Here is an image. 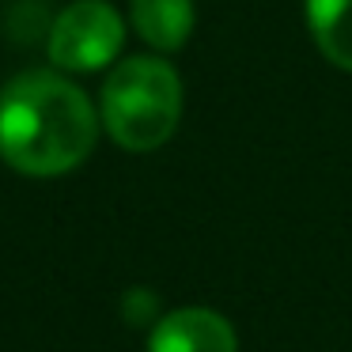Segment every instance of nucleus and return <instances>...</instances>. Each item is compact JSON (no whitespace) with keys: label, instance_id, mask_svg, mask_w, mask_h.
I'll use <instances>...</instances> for the list:
<instances>
[{"label":"nucleus","instance_id":"5","mask_svg":"<svg viewBox=\"0 0 352 352\" xmlns=\"http://www.w3.org/2000/svg\"><path fill=\"white\" fill-rule=\"evenodd\" d=\"M129 31L152 54H178L197 31V0H129Z\"/></svg>","mask_w":352,"mask_h":352},{"label":"nucleus","instance_id":"6","mask_svg":"<svg viewBox=\"0 0 352 352\" xmlns=\"http://www.w3.org/2000/svg\"><path fill=\"white\" fill-rule=\"evenodd\" d=\"M311 42L333 69L352 72V0H303Z\"/></svg>","mask_w":352,"mask_h":352},{"label":"nucleus","instance_id":"3","mask_svg":"<svg viewBox=\"0 0 352 352\" xmlns=\"http://www.w3.org/2000/svg\"><path fill=\"white\" fill-rule=\"evenodd\" d=\"M129 38V19L110 0H69L50 23V65L69 76L107 72L122 57Z\"/></svg>","mask_w":352,"mask_h":352},{"label":"nucleus","instance_id":"2","mask_svg":"<svg viewBox=\"0 0 352 352\" xmlns=\"http://www.w3.org/2000/svg\"><path fill=\"white\" fill-rule=\"evenodd\" d=\"M186 107V87L170 57L133 54L110 65L99 87L102 133L125 152H155L178 133Z\"/></svg>","mask_w":352,"mask_h":352},{"label":"nucleus","instance_id":"7","mask_svg":"<svg viewBox=\"0 0 352 352\" xmlns=\"http://www.w3.org/2000/svg\"><path fill=\"white\" fill-rule=\"evenodd\" d=\"M122 311H125V322H129V326H155V322L163 318V314H160V299H155V292H148V288L125 292Z\"/></svg>","mask_w":352,"mask_h":352},{"label":"nucleus","instance_id":"1","mask_svg":"<svg viewBox=\"0 0 352 352\" xmlns=\"http://www.w3.org/2000/svg\"><path fill=\"white\" fill-rule=\"evenodd\" d=\"M99 102L61 69H27L0 87V160L27 178H61L99 144Z\"/></svg>","mask_w":352,"mask_h":352},{"label":"nucleus","instance_id":"4","mask_svg":"<svg viewBox=\"0 0 352 352\" xmlns=\"http://www.w3.org/2000/svg\"><path fill=\"white\" fill-rule=\"evenodd\" d=\"M148 352H239V337L223 314L208 307H178L152 326Z\"/></svg>","mask_w":352,"mask_h":352}]
</instances>
